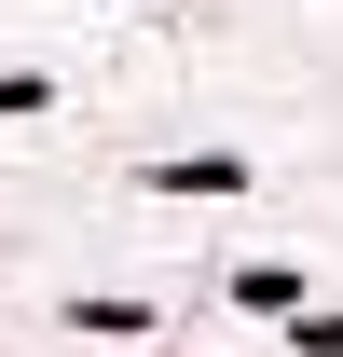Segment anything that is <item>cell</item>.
I'll list each match as a JSON object with an SVG mask.
<instances>
[{"mask_svg":"<svg viewBox=\"0 0 343 357\" xmlns=\"http://www.w3.org/2000/svg\"><path fill=\"white\" fill-rule=\"evenodd\" d=\"M151 192H247L234 151H192V165H151Z\"/></svg>","mask_w":343,"mask_h":357,"instance_id":"cell-1","label":"cell"},{"mask_svg":"<svg viewBox=\"0 0 343 357\" xmlns=\"http://www.w3.org/2000/svg\"><path fill=\"white\" fill-rule=\"evenodd\" d=\"M234 303H247V316H302V275H289V261H247V275H234Z\"/></svg>","mask_w":343,"mask_h":357,"instance_id":"cell-2","label":"cell"},{"mask_svg":"<svg viewBox=\"0 0 343 357\" xmlns=\"http://www.w3.org/2000/svg\"><path fill=\"white\" fill-rule=\"evenodd\" d=\"M42 96H55L42 69H0V124H14V110H42Z\"/></svg>","mask_w":343,"mask_h":357,"instance_id":"cell-3","label":"cell"},{"mask_svg":"<svg viewBox=\"0 0 343 357\" xmlns=\"http://www.w3.org/2000/svg\"><path fill=\"white\" fill-rule=\"evenodd\" d=\"M302 344H316V357H343V316H302Z\"/></svg>","mask_w":343,"mask_h":357,"instance_id":"cell-4","label":"cell"}]
</instances>
